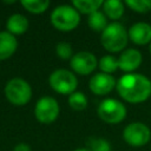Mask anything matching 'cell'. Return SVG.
Returning <instances> with one entry per match:
<instances>
[{
	"mask_svg": "<svg viewBox=\"0 0 151 151\" xmlns=\"http://www.w3.org/2000/svg\"><path fill=\"white\" fill-rule=\"evenodd\" d=\"M116 87L119 96L132 104L143 103L151 96V81L140 73H127L123 76Z\"/></svg>",
	"mask_w": 151,
	"mask_h": 151,
	"instance_id": "cell-1",
	"label": "cell"
},
{
	"mask_svg": "<svg viewBox=\"0 0 151 151\" xmlns=\"http://www.w3.org/2000/svg\"><path fill=\"white\" fill-rule=\"evenodd\" d=\"M127 39L129 33L126 28L119 22H112L109 24L107 27L101 32L100 42L106 51L116 53L126 47Z\"/></svg>",
	"mask_w": 151,
	"mask_h": 151,
	"instance_id": "cell-2",
	"label": "cell"
},
{
	"mask_svg": "<svg viewBox=\"0 0 151 151\" xmlns=\"http://www.w3.org/2000/svg\"><path fill=\"white\" fill-rule=\"evenodd\" d=\"M51 22L52 25L63 32H68L74 29L80 22L79 12L68 5L57 6L51 13Z\"/></svg>",
	"mask_w": 151,
	"mask_h": 151,
	"instance_id": "cell-3",
	"label": "cell"
},
{
	"mask_svg": "<svg viewBox=\"0 0 151 151\" xmlns=\"http://www.w3.org/2000/svg\"><path fill=\"white\" fill-rule=\"evenodd\" d=\"M5 96L13 105L22 106L31 100L32 87L26 80L21 78H13L5 86Z\"/></svg>",
	"mask_w": 151,
	"mask_h": 151,
	"instance_id": "cell-4",
	"label": "cell"
},
{
	"mask_svg": "<svg viewBox=\"0 0 151 151\" xmlns=\"http://www.w3.org/2000/svg\"><path fill=\"white\" fill-rule=\"evenodd\" d=\"M97 113L103 122L107 124H118L126 117V107L119 100L107 98L99 104Z\"/></svg>",
	"mask_w": 151,
	"mask_h": 151,
	"instance_id": "cell-5",
	"label": "cell"
},
{
	"mask_svg": "<svg viewBox=\"0 0 151 151\" xmlns=\"http://www.w3.org/2000/svg\"><path fill=\"white\" fill-rule=\"evenodd\" d=\"M50 86L60 94H72L76 92L78 80L77 77L67 70H55L48 78Z\"/></svg>",
	"mask_w": 151,
	"mask_h": 151,
	"instance_id": "cell-6",
	"label": "cell"
},
{
	"mask_svg": "<svg viewBox=\"0 0 151 151\" xmlns=\"http://www.w3.org/2000/svg\"><path fill=\"white\" fill-rule=\"evenodd\" d=\"M59 104L52 97H42L40 98L34 107V114L38 122L42 124L53 123L59 116Z\"/></svg>",
	"mask_w": 151,
	"mask_h": 151,
	"instance_id": "cell-7",
	"label": "cell"
},
{
	"mask_svg": "<svg viewBox=\"0 0 151 151\" xmlns=\"http://www.w3.org/2000/svg\"><path fill=\"white\" fill-rule=\"evenodd\" d=\"M150 137H151L150 129L140 122L129 124L123 132L124 140L132 146H143L147 144Z\"/></svg>",
	"mask_w": 151,
	"mask_h": 151,
	"instance_id": "cell-8",
	"label": "cell"
},
{
	"mask_svg": "<svg viewBox=\"0 0 151 151\" xmlns=\"http://www.w3.org/2000/svg\"><path fill=\"white\" fill-rule=\"evenodd\" d=\"M70 64H71V68L76 73L86 76L96 70V67L98 65V60L93 53L83 51V52L76 53L71 58Z\"/></svg>",
	"mask_w": 151,
	"mask_h": 151,
	"instance_id": "cell-9",
	"label": "cell"
},
{
	"mask_svg": "<svg viewBox=\"0 0 151 151\" xmlns=\"http://www.w3.org/2000/svg\"><path fill=\"white\" fill-rule=\"evenodd\" d=\"M117 85L116 79L107 74V73H97L92 76V78L88 81V87L90 90L97 94V96H105L109 92L113 90V87Z\"/></svg>",
	"mask_w": 151,
	"mask_h": 151,
	"instance_id": "cell-10",
	"label": "cell"
},
{
	"mask_svg": "<svg viewBox=\"0 0 151 151\" xmlns=\"http://www.w3.org/2000/svg\"><path fill=\"white\" fill-rule=\"evenodd\" d=\"M118 64H119V68L124 72H132L134 70H137L140 64H142V54L139 51L134 50V48H127L125 50L119 59H118Z\"/></svg>",
	"mask_w": 151,
	"mask_h": 151,
	"instance_id": "cell-11",
	"label": "cell"
},
{
	"mask_svg": "<svg viewBox=\"0 0 151 151\" xmlns=\"http://www.w3.org/2000/svg\"><path fill=\"white\" fill-rule=\"evenodd\" d=\"M127 33L129 38L137 45H145L151 41V25L146 22L133 24Z\"/></svg>",
	"mask_w": 151,
	"mask_h": 151,
	"instance_id": "cell-12",
	"label": "cell"
},
{
	"mask_svg": "<svg viewBox=\"0 0 151 151\" xmlns=\"http://www.w3.org/2000/svg\"><path fill=\"white\" fill-rule=\"evenodd\" d=\"M18 41L9 32H0V60L11 58L17 51Z\"/></svg>",
	"mask_w": 151,
	"mask_h": 151,
	"instance_id": "cell-13",
	"label": "cell"
},
{
	"mask_svg": "<svg viewBox=\"0 0 151 151\" xmlns=\"http://www.w3.org/2000/svg\"><path fill=\"white\" fill-rule=\"evenodd\" d=\"M28 20L25 15L15 13L12 14L8 20H7V32H9L11 34L15 35V34H22L28 29Z\"/></svg>",
	"mask_w": 151,
	"mask_h": 151,
	"instance_id": "cell-14",
	"label": "cell"
},
{
	"mask_svg": "<svg viewBox=\"0 0 151 151\" xmlns=\"http://www.w3.org/2000/svg\"><path fill=\"white\" fill-rule=\"evenodd\" d=\"M103 9L106 17L117 20L124 14V4L120 0H106L103 2Z\"/></svg>",
	"mask_w": 151,
	"mask_h": 151,
	"instance_id": "cell-15",
	"label": "cell"
},
{
	"mask_svg": "<svg viewBox=\"0 0 151 151\" xmlns=\"http://www.w3.org/2000/svg\"><path fill=\"white\" fill-rule=\"evenodd\" d=\"M72 6L78 12L90 15L97 12L100 6H103V1L101 0H74L72 2Z\"/></svg>",
	"mask_w": 151,
	"mask_h": 151,
	"instance_id": "cell-16",
	"label": "cell"
},
{
	"mask_svg": "<svg viewBox=\"0 0 151 151\" xmlns=\"http://www.w3.org/2000/svg\"><path fill=\"white\" fill-rule=\"evenodd\" d=\"M87 24H88L90 28H92L96 32H103L109 25L106 15L104 13H101L100 11H97V12L90 14L88 19H87Z\"/></svg>",
	"mask_w": 151,
	"mask_h": 151,
	"instance_id": "cell-17",
	"label": "cell"
},
{
	"mask_svg": "<svg viewBox=\"0 0 151 151\" xmlns=\"http://www.w3.org/2000/svg\"><path fill=\"white\" fill-rule=\"evenodd\" d=\"M20 4L28 12L34 13V14H39V13L45 12L50 6L48 0H21Z\"/></svg>",
	"mask_w": 151,
	"mask_h": 151,
	"instance_id": "cell-18",
	"label": "cell"
},
{
	"mask_svg": "<svg viewBox=\"0 0 151 151\" xmlns=\"http://www.w3.org/2000/svg\"><path fill=\"white\" fill-rule=\"evenodd\" d=\"M99 68L103 71V73L110 74L119 68L118 59H116L113 55H104L99 60Z\"/></svg>",
	"mask_w": 151,
	"mask_h": 151,
	"instance_id": "cell-19",
	"label": "cell"
},
{
	"mask_svg": "<svg viewBox=\"0 0 151 151\" xmlns=\"http://www.w3.org/2000/svg\"><path fill=\"white\" fill-rule=\"evenodd\" d=\"M68 105L76 111H81L87 106V98L83 92H73L68 97Z\"/></svg>",
	"mask_w": 151,
	"mask_h": 151,
	"instance_id": "cell-20",
	"label": "cell"
},
{
	"mask_svg": "<svg viewBox=\"0 0 151 151\" xmlns=\"http://www.w3.org/2000/svg\"><path fill=\"white\" fill-rule=\"evenodd\" d=\"M125 4L134 12L145 13L151 9V0H126Z\"/></svg>",
	"mask_w": 151,
	"mask_h": 151,
	"instance_id": "cell-21",
	"label": "cell"
},
{
	"mask_svg": "<svg viewBox=\"0 0 151 151\" xmlns=\"http://www.w3.org/2000/svg\"><path fill=\"white\" fill-rule=\"evenodd\" d=\"M88 150L91 151H110L111 145L110 143L104 138H92L87 143Z\"/></svg>",
	"mask_w": 151,
	"mask_h": 151,
	"instance_id": "cell-22",
	"label": "cell"
},
{
	"mask_svg": "<svg viewBox=\"0 0 151 151\" xmlns=\"http://www.w3.org/2000/svg\"><path fill=\"white\" fill-rule=\"evenodd\" d=\"M55 52H57V55L60 58V59H70L72 58V46L71 44L66 42V41H61V42H58L57 47H55Z\"/></svg>",
	"mask_w": 151,
	"mask_h": 151,
	"instance_id": "cell-23",
	"label": "cell"
},
{
	"mask_svg": "<svg viewBox=\"0 0 151 151\" xmlns=\"http://www.w3.org/2000/svg\"><path fill=\"white\" fill-rule=\"evenodd\" d=\"M13 151H32V149H31V146H29L28 144H26V143H19V144H17V145L14 146Z\"/></svg>",
	"mask_w": 151,
	"mask_h": 151,
	"instance_id": "cell-24",
	"label": "cell"
},
{
	"mask_svg": "<svg viewBox=\"0 0 151 151\" xmlns=\"http://www.w3.org/2000/svg\"><path fill=\"white\" fill-rule=\"evenodd\" d=\"M74 151H91V150H88L87 147H80V149H76Z\"/></svg>",
	"mask_w": 151,
	"mask_h": 151,
	"instance_id": "cell-25",
	"label": "cell"
},
{
	"mask_svg": "<svg viewBox=\"0 0 151 151\" xmlns=\"http://www.w3.org/2000/svg\"><path fill=\"white\" fill-rule=\"evenodd\" d=\"M150 53H151V44H150Z\"/></svg>",
	"mask_w": 151,
	"mask_h": 151,
	"instance_id": "cell-26",
	"label": "cell"
}]
</instances>
